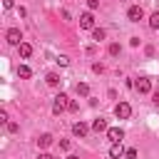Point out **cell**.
Segmentation results:
<instances>
[{
	"mask_svg": "<svg viewBox=\"0 0 159 159\" xmlns=\"http://www.w3.org/2000/svg\"><path fill=\"white\" fill-rule=\"evenodd\" d=\"M67 107H70V97L60 92V94L55 97V102H52V112H55V114H62V112H65Z\"/></svg>",
	"mask_w": 159,
	"mask_h": 159,
	"instance_id": "6da1fadb",
	"label": "cell"
},
{
	"mask_svg": "<svg viewBox=\"0 0 159 159\" xmlns=\"http://www.w3.org/2000/svg\"><path fill=\"white\" fill-rule=\"evenodd\" d=\"M127 17H129V22H139V20L144 17V10H142V5H132V7L127 10Z\"/></svg>",
	"mask_w": 159,
	"mask_h": 159,
	"instance_id": "7a4b0ae2",
	"label": "cell"
},
{
	"mask_svg": "<svg viewBox=\"0 0 159 159\" xmlns=\"http://www.w3.org/2000/svg\"><path fill=\"white\" fill-rule=\"evenodd\" d=\"M134 89H137L139 94H149V92H152V82H149L147 77H139V80L134 82Z\"/></svg>",
	"mask_w": 159,
	"mask_h": 159,
	"instance_id": "3957f363",
	"label": "cell"
},
{
	"mask_svg": "<svg viewBox=\"0 0 159 159\" xmlns=\"http://www.w3.org/2000/svg\"><path fill=\"white\" fill-rule=\"evenodd\" d=\"M114 114H117L119 119H129V114H132V107H129V102H119V104L114 107Z\"/></svg>",
	"mask_w": 159,
	"mask_h": 159,
	"instance_id": "277c9868",
	"label": "cell"
},
{
	"mask_svg": "<svg viewBox=\"0 0 159 159\" xmlns=\"http://www.w3.org/2000/svg\"><path fill=\"white\" fill-rule=\"evenodd\" d=\"M80 27H82V30H94V17H92V12H82V15H80Z\"/></svg>",
	"mask_w": 159,
	"mask_h": 159,
	"instance_id": "5b68a950",
	"label": "cell"
},
{
	"mask_svg": "<svg viewBox=\"0 0 159 159\" xmlns=\"http://www.w3.org/2000/svg\"><path fill=\"white\" fill-rule=\"evenodd\" d=\"M5 37H7L10 45H20V42H22V32H20L17 27H10V30L5 32Z\"/></svg>",
	"mask_w": 159,
	"mask_h": 159,
	"instance_id": "8992f818",
	"label": "cell"
},
{
	"mask_svg": "<svg viewBox=\"0 0 159 159\" xmlns=\"http://www.w3.org/2000/svg\"><path fill=\"white\" fill-rule=\"evenodd\" d=\"M107 137H109V142H122V139H124V132H122L119 127H109V129H107Z\"/></svg>",
	"mask_w": 159,
	"mask_h": 159,
	"instance_id": "52a82bcc",
	"label": "cell"
},
{
	"mask_svg": "<svg viewBox=\"0 0 159 159\" xmlns=\"http://www.w3.org/2000/svg\"><path fill=\"white\" fill-rule=\"evenodd\" d=\"M124 152H127V149H122V142H112V147H109V157H112V159L124 157Z\"/></svg>",
	"mask_w": 159,
	"mask_h": 159,
	"instance_id": "ba28073f",
	"label": "cell"
},
{
	"mask_svg": "<svg viewBox=\"0 0 159 159\" xmlns=\"http://www.w3.org/2000/svg\"><path fill=\"white\" fill-rule=\"evenodd\" d=\"M87 132H89V127H87L84 122H75V124H72V134H75V137H84Z\"/></svg>",
	"mask_w": 159,
	"mask_h": 159,
	"instance_id": "9c48e42d",
	"label": "cell"
},
{
	"mask_svg": "<svg viewBox=\"0 0 159 159\" xmlns=\"http://www.w3.org/2000/svg\"><path fill=\"white\" fill-rule=\"evenodd\" d=\"M17 50H20V57H25V60L32 55V45H30V42H20V45H17Z\"/></svg>",
	"mask_w": 159,
	"mask_h": 159,
	"instance_id": "30bf717a",
	"label": "cell"
},
{
	"mask_svg": "<svg viewBox=\"0 0 159 159\" xmlns=\"http://www.w3.org/2000/svg\"><path fill=\"white\" fill-rule=\"evenodd\" d=\"M107 129H109V127H107V122H104L102 117L92 122V132H97V134H99V132H107Z\"/></svg>",
	"mask_w": 159,
	"mask_h": 159,
	"instance_id": "8fae6325",
	"label": "cell"
},
{
	"mask_svg": "<svg viewBox=\"0 0 159 159\" xmlns=\"http://www.w3.org/2000/svg\"><path fill=\"white\" fill-rule=\"evenodd\" d=\"M45 82H47L50 87H57V84H60L62 80H60V75H57V72H47V77H45Z\"/></svg>",
	"mask_w": 159,
	"mask_h": 159,
	"instance_id": "7c38bea8",
	"label": "cell"
},
{
	"mask_svg": "<svg viewBox=\"0 0 159 159\" xmlns=\"http://www.w3.org/2000/svg\"><path fill=\"white\" fill-rule=\"evenodd\" d=\"M50 144H52V134H40V137H37V147L45 149V147H50Z\"/></svg>",
	"mask_w": 159,
	"mask_h": 159,
	"instance_id": "4fadbf2b",
	"label": "cell"
},
{
	"mask_svg": "<svg viewBox=\"0 0 159 159\" xmlns=\"http://www.w3.org/2000/svg\"><path fill=\"white\" fill-rule=\"evenodd\" d=\"M104 37H107V32H104L102 27H94V30H92V40H94V42H102Z\"/></svg>",
	"mask_w": 159,
	"mask_h": 159,
	"instance_id": "5bb4252c",
	"label": "cell"
},
{
	"mask_svg": "<svg viewBox=\"0 0 159 159\" xmlns=\"http://www.w3.org/2000/svg\"><path fill=\"white\" fill-rule=\"evenodd\" d=\"M17 75H20V77H22V80H27V77H30V75H32V70H30V67H27V65H20V67H17Z\"/></svg>",
	"mask_w": 159,
	"mask_h": 159,
	"instance_id": "9a60e30c",
	"label": "cell"
},
{
	"mask_svg": "<svg viewBox=\"0 0 159 159\" xmlns=\"http://www.w3.org/2000/svg\"><path fill=\"white\" fill-rule=\"evenodd\" d=\"M77 94L87 97V94H89V84H87V82H80V84H77Z\"/></svg>",
	"mask_w": 159,
	"mask_h": 159,
	"instance_id": "2e32d148",
	"label": "cell"
},
{
	"mask_svg": "<svg viewBox=\"0 0 159 159\" xmlns=\"http://www.w3.org/2000/svg\"><path fill=\"white\" fill-rule=\"evenodd\" d=\"M149 27H152V30H159V12H152V17H149Z\"/></svg>",
	"mask_w": 159,
	"mask_h": 159,
	"instance_id": "e0dca14e",
	"label": "cell"
},
{
	"mask_svg": "<svg viewBox=\"0 0 159 159\" xmlns=\"http://www.w3.org/2000/svg\"><path fill=\"white\" fill-rule=\"evenodd\" d=\"M107 52H109V55H112V57H117V55H119V52H122V47H119V45H117V42H112V45H109V47H107Z\"/></svg>",
	"mask_w": 159,
	"mask_h": 159,
	"instance_id": "ac0fdd59",
	"label": "cell"
},
{
	"mask_svg": "<svg viewBox=\"0 0 159 159\" xmlns=\"http://www.w3.org/2000/svg\"><path fill=\"white\" fill-rule=\"evenodd\" d=\"M124 159H137V149H134V147H129V149L124 152Z\"/></svg>",
	"mask_w": 159,
	"mask_h": 159,
	"instance_id": "d6986e66",
	"label": "cell"
},
{
	"mask_svg": "<svg viewBox=\"0 0 159 159\" xmlns=\"http://www.w3.org/2000/svg\"><path fill=\"white\" fill-rule=\"evenodd\" d=\"M17 129H20V127H17V122H7V132H12V134H15Z\"/></svg>",
	"mask_w": 159,
	"mask_h": 159,
	"instance_id": "ffe728a7",
	"label": "cell"
},
{
	"mask_svg": "<svg viewBox=\"0 0 159 159\" xmlns=\"http://www.w3.org/2000/svg\"><path fill=\"white\" fill-rule=\"evenodd\" d=\"M67 109H70V112H77V109H80V104H77L75 99H70V107H67Z\"/></svg>",
	"mask_w": 159,
	"mask_h": 159,
	"instance_id": "44dd1931",
	"label": "cell"
},
{
	"mask_svg": "<svg viewBox=\"0 0 159 159\" xmlns=\"http://www.w3.org/2000/svg\"><path fill=\"white\" fill-rule=\"evenodd\" d=\"M87 5H89V10H97L99 7V0H87Z\"/></svg>",
	"mask_w": 159,
	"mask_h": 159,
	"instance_id": "7402d4cb",
	"label": "cell"
},
{
	"mask_svg": "<svg viewBox=\"0 0 159 159\" xmlns=\"http://www.w3.org/2000/svg\"><path fill=\"white\" fill-rule=\"evenodd\" d=\"M57 65H62V67H67V65H70V60H67V57H57Z\"/></svg>",
	"mask_w": 159,
	"mask_h": 159,
	"instance_id": "603a6c76",
	"label": "cell"
},
{
	"mask_svg": "<svg viewBox=\"0 0 159 159\" xmlns=\"http://www.w3.org/2000/svg\"><path fill=\"white\" fill-rule=\"evenodd\" d=\"M92 70H94V72H104V65H99V62H94V65H92Z\"/></svg>",
	"mask_w": 159,
	"mask_h": 159,
	"instance_id": "cb8c5ba5",
	"label": "cell"
},
{
	"mask_svg": "<svg viewBox=\"0 0 159 159\" xmlns=\"http://www.w3.org/2000/svg\"><path fill=\"white\" fill-rule=\"evenodd\" d=\"M139 42H142L139 37H132V40H129V45H132V47H139Z\"/></svg>",
	"mask_w": 159,
	"mask_h": 159,
	"instance_id": "d4e9b609",
	"label": "cell"
},
{
	"mask_svg": "<svg viewBox=\"0 0 159 159\" xmlns=\"http://www.w3.org/2000/svg\"><path fill=\"white\" fill-rule=\"evenodd\" d=\"M144 52H147V57H152V55H154V47H152V45H147V47H144Z\"/></svg>",
	"mask_w": 159,
	"mask_h": 159,
	"instance_id": "484cf974",
	"label": "cell"
},
{
	"mask_svg": "<svg viewBox=\"0 0 159 159\" xmlns=\"http://www.w3.org/2000/svg\"><path fill=\"white\" fill-rule=\"evenodd\" d=\"M60 149H70V142L67 139H60Z\"/></svg>",
	"mask_w": 159,
	"mask_h": 159,
	"instance_id": "4316f807",
	"label": "cell"
},
{
	"mask_svg": "<svg viewBox=\"0 0 159 159\" xmlns=\"http://www.w3.org/2000/svg\"><path fill=\"white\" fill-rule=\"evenodd\" d=\"M37 159H55V157H52V154H47V152H42V154L37 157Z\"/></svg>",
	"mask_w": 159,
	"mask_h": 159,
	"instance_id": "83f0119b",
	"label": "cell"
},
{
	"mask_svg": "<svg viewBox=\"0 0 159 159\" xmlns=\"http://www.w3.org/2000/svg\"><path fill=\"white\" fill-rule=\"evenodd\" d=\"M2 5H5V10H10V7H12V5H15V2H12V0H5V2H2Z\"/></svg>",
	"mask_w": 159,
	"mask_h": 159,
	"instance_id": "f1b7e54d",
	"label": "cell"
},
{
	"mask_svg": "<svg viewBox=\"0 0 159 159\" xmlns=\"http://www.w3.org/2000/svg\"><path fill=\"white\" fill-rule=\"evenodd\" d=\"M152 97H154V102H157V104H159V89H157V92H154V94H152Z\"/></svg>",
	"mask_w": 159,
	"mask_h": 159,
	"instance_id": "f546056e",
	"label": "cell"
},
{
	"mask_svg": "<svg viewBox=\"0 0 159 159\" xmlns=\"http://www.w3.org/2000/svg\"><path fill=\"white\" fill-rule=\"evenodd\" d=\"M67 159H80V157H75V154H72V157H67Z\"/></svg>",
	"mask_w": 159,
	"mask_h": 159,
	"instance_id": "4dcf8cb0",
	"label": "cell"
}]
</instances>
